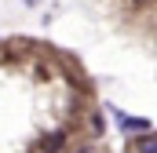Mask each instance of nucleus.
Returning a JSON list of instances; mask_svg holds the SVG:
<instances>
[{
  "mask_svg": "<svg viewBox=\"0 0 157 153\" xmlns=\"http://www.w3.org/2000/svg\"><path fill=\"white\" fill-rule=\"evenodd\" d=\"M117 120H121L124 131H150V120H143V117H124V113H121Z\"/></svg>",
  "mask_w": 157,
  "mask_h": 153,
  "instance_id": "nucleus-1",
  "label": "nucleus"
},
{
  "mask_svg": "<svg viewBox=\"0 0 157 153\" xmlns=\"http://www.w3.org/2000/svg\"><path fill=\"white\" fill-rule=\"evenodd\" d=\"M139 153H157V139L150 131H143V139H139Z\"/></svg>",
  "mask_w": 157,
  "mask_h": 153,
  "instance_id": "nucleus-2",
  "label": "nucleus"
},
{
  "mask_svg": "<svg viewBox=\"0 0 157 153\" xmlns=\"http://www.w3.org/2000/svg\"><path fill=\"white\" fill-rule=\"evenodd\" d=\"M44 150H48V153H55V150H62V131H55V135H51V139H48V142H44Z\"/></svg>",
  "mask_w": 157,
  "mask_h": 153,
  "instance_id": "nucleus-3",
  "label": "nucleus"
},
{
  "mask_svg": "<svg viewBox=\"0 0 157 153\" xmlns=\"http://www.w3.org/2000/svg\"><path fill=\"white\" fill-rule=\"evenodd\" d=\"M135 4H143V0H135Z\"/></svg>",
  "mask_w": 157,
  "mask_h": 153,
  "instance_id": "nucleus-4",
  "label": "nucleus"
}]
</instances>
